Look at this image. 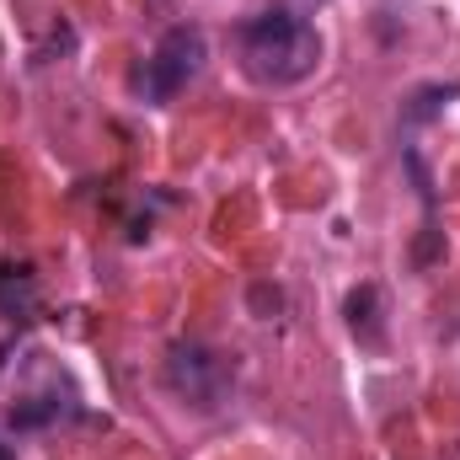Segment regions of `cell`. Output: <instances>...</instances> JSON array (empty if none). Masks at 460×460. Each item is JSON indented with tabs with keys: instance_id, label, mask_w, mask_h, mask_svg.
Returning <instances> with one entry per match:
<instances>
[{
	"instance_id": "6da1fadb",
	"label": "cell",
	"mask_w": 460,
	"mask_h": 460,
	"mask_svg": "<svg viewBox=\"0 0 460 460\" xmlns=\"http://www.w3.org/2000/svg\"><path fill=\"white\" fill-rule=\"evenodd\" d=\"M241 59L262 86H295L322 65V38L289 11H262L241 27Z\"/></svg>"
},
{
	"instance_id": "7a4b0ae2",
	"label": "cell",
	"mask_w": 460,
	"mask_h": 460,
	"mask_svg": "<svg viewBox=\"0 0 460 460\" xmlns=\"http://www.w3.org/2000/svg\"><path fill=\"white\" fill-rule=\"evenodd\" d=\"M166 391L182 402V407H199V412H215L230 391V369L215 348L204 343H177L166 353Z\"/></svg>"
},
{
	"instance_id": "3957f363",
	"label": "cell",
	"mask_w": 460,
	"mask_h": 460,
	"mask_svg": "<svg viewBox=\"0 0 460 460\" xmlns=\"http://www.w3.org/2000/svg\"><path fill=\"white\" fill-rule=\"evenodd\" d=\"M199 65H204V32L199 27H166L161 32V43L150 49V59H145V75H139V86H145V102H172L193 75H199Z\"/></svg>"
},
{
	"instance_id": "277c9868",
	"label": "cell",
	"mask_w": 460,
	"mask_h": 460,
	"mask_svg": "<svg viewBox=\"0 0 460 460\" xmlns=\"http://www.w3.org/2000/svg\"><path fill=\"white\" fill-rule=\"evenodd\" d=\"M375 311H380V289H375V284H364V289L348 295V327H353L364 343H380V316H375Z\"/></svg>"
},
{
	"instance_id": "5b68a950",
	"label": "cell",
	"mask_w": 460,
	"mask_h": 460,
	"mask_svg": "<svg viewBox=\"0 0 460 460\" xmlns=\"http://www.w3.org/2000/svg\"><path fill=\"white\" fill-rule=\"evenodd\" d=\"M27 305H32V279L0 273V311H5V316H22Z\"/></svg>"
},
{
	"instance_id": "8992f818",
	"label": "cell",
	"mask_w": 460,
	"mask_h": 460,
	"mask_svg": "<svg viewBox=\"0 0 460 460\" xmlns=\"http://www.w3.org/2000/svg\"><path fill=\"white\" fill-rule=\"evenodd\" d=\"M460 86H429V92H418L412 97V108H407V118H429L434 108H439V97H456Z\"/></svg>"
},
{
	"instance_id": "52a82bcc",
	"label": "cell",
	"mask_w": 460,
	"mask_h": 460,
	"mask_svg": "<svg viewBox=\"0 0 460 460\" xmlns=\"http://www.w3.org/2000/svg\"><path fill=\"white\" fill-rule=\"evenodd\" d=\"M0 460H16V456H11V450H5V445H0Z\"/></svg>"
}]
</instances>
